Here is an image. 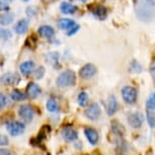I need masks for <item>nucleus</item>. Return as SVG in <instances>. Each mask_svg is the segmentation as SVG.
<instances>
[{
    "label": "nucleus",
    "instance_id": "nucleus-23",
    "mask_svg": "<svg viewBox=\"0 0 155 155\" xmlns=\"http://www.w3.org/2000/svg\"><path fill=\"white\" fill-rule=\"evenodd\" d=\"M46 107H47V110L50 113H57L59 110V106H58V102L55 98L53 97H50L48 101H47V104H46Z\"/></svg>",
    "mask_w": 155,
    "mask_h": 155
},
{
    "label": "nucleus",
    "instance_id": "nucleus-9",
    "mask_svg": "<svg viewBox=\"0 0 155 155\" xmlns=\"http://www.w3.org/2000/svg\"><path fill=\"white\" fill-rule=\"evenodd\" d=\"M63 139L65 140L67 143H71L74 142L78 139V132L75 130L74 128L70 127V126H66L62 129L61 131Z\"/></svg>",
    "mask_w": 155,
    "mask_h": 155
},
{
    "label": "nucleus",
    "instance_id": "nucleus-7",
    "mask_svg": "<svg viewBox=\"0 0 155 155\" xmlns=\"http://www.w3.org/2000/svg\"><path fill=\"white\" fill-rule=\"evenodd\" d=\"M145 117L141 112H133L128 115L127 121L128 124L131 128L133 129H139L142 127L143 123H144Z\"/></svg>",
    "mask_w": 155,
    "mask_h": 155
},
{
    "label": "nucleus",
    "instance_id": "nucleus-3",
    "mask_svg": "<svg viewBox=\"0 0 155 155\" xmlns=\"http://www.w3.org/2000/svg\"><path fill=\"white\" fill-rule=\"evenodd\" d=\"M51 133V128L48 125H44L43 128L40 130V132L38 133L37 137H34L30 140V144H31L35 147H39L41 149H43L44 151H46V147L44 145V141L47 139L48 137V134Z\"/></svg>",
    "mask_w": 155,
    "mask_h": 155
},
{
    "label": "nucleus",
    "instance_id": "nucleus-26",
    "mask_svg": "<svg viewBox=\"0 0 155 155\" xmlns=\"http://www.w3.org/2000/svg\"><path fill=\"white\" fill-rule=\"evenodd\" d=\"M58 58H59V55H58L57 52H51L46 56V60L50 65H52L53 67L58 66Z\"/></svg>",
    "mask_w": 155,
    "mask_h": 155
},
{
    "label": "nucleus",
    "instance_id": "nucleus-19",
    "mask_svg": "<svg viewBox=\"0 0 155 155\" xmlns=\"http://www.w3.org/2000/svg\"><path fill=\"white\" fill-rule=\"evenodd\" d=\"M60 10H61V12L64 14H74L77 12L78 7L74 4L69 3V2L63 1L62 3L60 4Z\"/></svg>",
    "mask_w": 155,
    "mask_h": 155
},
{
    "label": "nucleus",
    "instance_id": "nucleus-24",
    "mask_svg": "<svg viewBox=\"0 0 155 155\" xmlns=\"http://www.w3.org/2000/svg\"><path fill=\"white\" fill-rule=\"evenodd\" d=\"M13 19H14V14L11 12H8V11H5L4 13L1 14L0 22H1L2 25H8L13 21Z\"/></svg>",
    "mask_w": 155,
    "mask_h": 155
},
{
    "label": "nucleus",
    "instance_id": "nucleus-2",
    "mask_svg": "<svg viewBox=\"0 0 155 155\" xmlns=\"http://www.w3.org/2000/svg\"><path fill=\"white\" fill-rule=\"evenodd\" d=\"M76 83V74L73 70H64L58 75L56 84L59 87H70L74 86Z\"/></svg>",
    "mask_w": 155,
    "mask_h": 155
},
{
    "label": "nucleus",
    "instance_id": "nucleus-13",
    "mask_svg": "<svg viewBox=\"0 0 155 155\" xmlns=\"http://www.w3.org/2000/svg\"><path fill=\"white\" fill-rule=\"evenodd\" d=\"M119 110V102L115 95H110L107 102V114L110 117L114 116Z\"/></svg>",
    "mask_w": 155,
    "mask_h": 155
},
{
    "label": "nucleus",
    "instance_id": "nucleus-20",
    "mask_svg": "<svg viewBox=\"0 0 155 155\" xmlns=\"http://www.w3.org/2000/svg\"><path fill=\"white\" fill-rule=\"evenodd\" d=\"M35 68V63L33 61H25L19 65V71L23 76H28L33 72V69Z\"/></svg>",
    "mask_w": 155,
    "mask_h": 155
},
{
    "label": "nucleus",
    "instance_id": "nucleus-40",
    "mask_svg": "<svg viewBox=\"0 0 155 155\" xmlns=\"http://www.w3.org/2000/svg\"><path fill=\"white\" fill-rule=\"evenodd\" d=\"M80 1H81V2H86L87 0H80Z\"/></svg>",
    "mask_w": 155,
    "mask_h": 155
},
{
    "label": "nucleus",
    "instance_id": "nucleus-16",
    "mask_svg": "<svg viewBox=\"0 0 155 155\" xmlns=\"http://www.w3.org/2000/svg\"><path fill=\"white\" fill-rule=\"evenodd\" d=\"M91 13L98 20H104L107 16V9L104 5H96L92 8Z\"/></svg>",
    "mask_w": 155,
    "mask_h": 155
},
{
    "label": "nucleus",
    "instance_id": "nucleus-41",
    "mask_svg": "<svg viewBox=\"0 0 155 155\" xmlns=\"http://www.w3.org/2000/svg\"><path fill=\"white\" fill-rule=\"evenodd\" d=\"M46 1H49V2H52V1H54V0H46Z\"/></svg>",
    "mask_w": 155,
    "mask_h": 155
},
{
    "label": "nucleus",
    "instance_id": "nucleus-39",
    "mask_svg": "<svg viewBox=\"0 0 155 155\" xmlns=\"http://www.w3.org/2000/svg\"><path fill=\"white\" fill-rule=\"evenodd\" d=\"M2 1H5V2H11V1H13V0H2Z\"/></svg>",
    "mask_w": 155,
    "mask_h": 155
},
{
    "label": "nucleus",
    "instance_id": "nucleus-10",
    "mask_svg": "<svg viewBox=\"0 0 155 155\" xmlns=\"http://www.w3.org/2000/svg\"><path fill=\"white\" fill-rule=\"evenodd\" d=\"M19 77L13 72H6L1 76V83L5 86H13L18 84Z\"/></svg>",
    "mask_w": 155,
    "mask_h": 155
},
{
    "label": "nucleus",
    "instance_id": "nucleus-11",
    "mask_svg": "<svg viewBox=\"0 0 155 155\" xmlns=\"http://www.w3.org/2000/svg\"><path fill=\"white\" fill-rule=\"evenodd\" d=\"M95 73H96V67L91 63L85 64L79 70V76L82 79H89V78H91L95 75Z\"/></svg>",
    "mask_w": 155,
    "mask_h": 155
},
{
    "label": "nucleus",
    "instance_id": "nucleus-30",
    "mask_svg": "<svg viewBox=\"0 0 155 155\" xmlns=\"http://www.w3.org/2000/svg\"><path fill=\"white\" fill-rule=\"evenodd\" d=\"M45 72H46L45 67H43V66L38 67L34 72L35 78H36V79H42V78L44 77V75H45Z\"/></svg>",
    "mask_w": 155,
    "mask_h": 155
},
{
    "label": "nucleus",
    "instance_id": "nucleus-4",
    "mask_svg": "<svg viewBox=\"0 0 155 155\" xmlns=\"http://www.w3.org/2000/svg\"><path fill=\"white\" fill-rule=\"evenodd\" d=\"M25 123H22L20 121H8L5 123V128H6L7 132L11 136L17 137L20 136L21 134L25 133Z\"/></svg>",
    "mask_w": 155,
    "mask_h": 155
},
{
    "label": "nucleus",
    "instance_id": "nucleus-38",
    "mask_svg": "<svg viewBox=\"0 0 155 155\" xmlns=\"http://www.w3.org/2000/svg\"><path fill=\"white\" fill-rule=\"evenodd\" d=\"M74 146H75V148H77V149H81V148H82V143H81L80 141H79V142H75Z\"/></svg>",
    "mask_w": 155,
    "mask_h": 155
},
{
    "label": "nucleus",
    "instance_id": "nucleus-17",
    "mask_svg": "<svg viewBox=\"0 0 155 155\" xmlns=\"http://www.w3.org/2000/svg\"><path fill=\"white\" fill-rule=\"evenodd\" d=\"M28 25H30V20L27 18L20 19L19 21L16 22V25H14V31L17 35H23L27 33L28 28Z\"/></svg>",
    "mask_w": 155,
    "mask_h": 155
},
{
    "label": "nucleus",
    "instance_id": "nucleus-36",
    "mask_svg": "<svg viewBox=\"0 0 155 155\" xmlns=\"http://www.w3.org/2000/svg\"><path fill=\"white\" fill-rule=\"evenodd\" d=\"M35 10V8L34 7H28V9H27V14L28 16H33L34 14H35V12L36 11H34Z\"/></svg>",
    "mask_w": 155,
    "mask_h": 155
},
{
    "label": "nucleus",
    "instance_id": "nucleus-25",
    "mask_svg": "<svg viewBox=\"0 0 155 155\" xmlns=\"http://www.w3.org/2000/svg\"><path fill=\"white\" fill-rule=\"evenodd\" d=\"M143 71V67L140 64L138 61L133 60L132 62L129 65V72L130 73H134V74H138V73H141Z\"/></svg>",
    "mask_w": 155,
    "mask_h": 155
},
{
    "label": "nucleus",
    "instance_id": "nucleus-32",
    "mask_svg": "<svg viewBox=\"0 0 155 155\" xmlns=\"http://www.w3.org/2000/svg\"><path fill=\"white\" fill-rule=\"evenodd\" d=\"M79 28H80L79 25H75L74 27H72L71 28H69V30L66 31V35H67L68 37H71V36H73L74 34L77 33V31H79Z\"/></svg>",
    "mask_w": 155,
    "mask_h": 155
},
{
    "label": "nucleus",
    "instance_id": "nucleus-18",
    "mask_svg": "<svg viewBox=\"0 0 155 155\" xmlns=\"http://www.w3.org/2000/svg\"><path fill=\"white\" fill-rule=\"evenodd\" d=\"M38 34L42 38H46V39H51L54 37L55 31L51 25H42L38 30Z\"/></svg>",
    "mask_w": 155,
    "mask_h": 155
},
{
    "label": "nucleus",
    "instance_id": "nucleus-22",
    "mask_svg": "<svg viewBox=\"0 0 155 155\" xmlns=\"http://www.w3.org/2000/svg\"><path fill=\"white\" fill-rule=\"evenodd\" d=\"M27 97H28L27 93H23L22 91H20L18 89H14L10 93V98L12 99L13 101H25Z\"/></svg>",
    "mask_w": 155,
    "mask_h": 155
},
{
    "label": "nucleus",
    "instance_id": "nucleus-6",
    "mask_svg": "<svg viewBox=\"0 0 155 155\" xmlns=\"http://www.w3.org/2000/svg\"><path fill=\"white\" fill-rule=\"evenodd\" d=\"M18 116L22 120L23 123L25 124H30L33 122L35 117V110L33 107L30 104H22L18 107Z\"/></svg>",
    "mask_w": 155,
    "mask_h": 155
},
{
    "label": "nucleus",
    "instance_id": "nucleus-8",
    "mask_svg": "<svg viewBox=\"0 0 155 155\" xmlns=\"http://www.w3.org/2000/svg\"><path fill=\"white\" fill-rule=\"evenodd\" d=\"M101 109L99 107V104H96V102L90 104L87 107V109L84 110V116L88 120H90V121H96L101 117Z\"/></svg>",
    "mask_w": 155,
    "mask_h": 155
},
{
    "label": "nucleus",
    "instance_id": "nucleus-5",
    "mask_svg": "<svg viewBox=\"0 0 155 155\" xmlns=\"http://www.w3.org/2000/svg\"><path fill=\"white\" fill-rule=\"evenodd\" d=\"M121 93H122L123 99H124V101L127 104H136L138 93H137L136 88H134L133 86H130V85L124 86L122 88V90H121Z\"/></svg>",
    "mask_w": 155,
    "mask_h": 155
},
{
    "label": "nucleus",
    "instance_id": "nucleus-42",
    "mask_svg": "<svg viewBox=\"0 0 155 155\" xmlns=\"http://www.w3.org/2000/svg\"><path fill=\"white\" fill-rule=\"evenodd\" d=\"M23 1H25V2H28V0H23Z\"/></svg>",
    "mask_w": 155,
    "mask_h": 155
},
{
    "label": "nucleus",
    "instance_id": "nucleus-1",
    "mask_svg": "<svg viewBox=\"0 0 155 155\" xmlns=\"http://www.w3.org/2000/svg\"><path fill=\"white\" fill-rule=\"evenodd\" d=\"M134 9L140 21L152 22L155 20V0H136Z\"/></svg>",
    "mask_w": 155,
    "mask_h": 155
},
{
    "label": "nucleus",
    "instance_id": "nucleus-33",
    "mask_svg": "<svg viewBox=\"0 0 155 155\" xmlns=\"http://www.w3.org/2000/svg\"><path fill=\"white\" fill-rule=\"evenodd\" d=\"M9 143V140H8V137L6 135H1L0 136V144L1 146H6Z\"/></svg>",
    "mask_w": 155,
    "mask_h": 155
},
{
    "label": "nucleus",
    "instance_id": "nucleus-28",
    "mask_svg": "<svg viewBox=\"0 0 155 155\" xmlns=\"http://www.w3.org/2000/svg\"><path fill=\"white\" fill-rule=\"evenodd\" d=\"M87 101H88V94L85 91H82L78 94L77 97V102L80 107H85L87 104Z\"/></svg>",
    "mask_w": 155,
    "mask_h": 155
},
{
    "label": "nucleus",
    "instance_id": "nucleus-31",
    "mask_svg": "<svg viewBox=\"0 0 155 155\" xmlns=\"http://www.w3.org/2000/svg\"><path fill=\"white\" fill-rule=\"evenodd\" d=\"M11 37H12V35H11L9 30H7V28H1V38L2 39L7 41V40H9Z\"/></svg>",
    "mask_w": 155,
    "mask_h": 155
},
{
    "label": "nucleus",
    "instance_id": "nucleus-14",
    "mask_svg": "<svg viewBox=\"0 0 155 155\" xmlns=\"http://www.w3.org/2000/svg\"><path fill=\"white\" fill-rule=\"evenodd\" d=\"M110 130H112V133L117 138H123L126 133L124 126L117 120H114V121L110 122Z\"/></svg>",
    "mask_w": 155,
    "mask_h": 155
},
{
    "label": "nucleus",
    "instance_id": "nucleus-29",
    "mask_svg": "<svg viewBox=\"0 0 155 155\" xmlns=\"http://www.w3.org/2000/svg\"><path fill=\"white\" fill-rule=\"evenodd\" d=\"M146 119L150 128H155V112L146 110Z\"/></svg>",
    "mask_w": 155,
    "mask_h": 155
},
{
    "label": "nucleus",
    "instance_id": "nucleus-15",
    "mask_svg": "<svg viewBox=\"0 0 155 155\" xmlns=\"http://www.w3.org/2000/svg\"><path fill=\"white\" fill-rule=\"evenodd\" d=\"M25 92H27V95L28 96V97L35 99V98H37L38 96L41 94V92H42V89H41V87L38 85L37 83L30 82V83L28 84V86H27Z\"/></svg>",
    "mask_w": 155,
    "mask_h": 155
},
{
    "label": "nucleus",
    "instance_id": "nucleus-21",
    "mask_svg": "<svg viewBox=\"0 0 155 155\" xmlns=\"http://www.w3.org/2000/svg\"><path fill=\"white\" fill-rule=\"evenodd\" d=\"M76 25L74 20L69 19V18H62L58 21V28L62 31H68L69 28H71L72 27H74Z\"/></svg>",
    "mask_w": 155,
    "mask_h": 155
},
{
    "label": "nucleus",
    "instance_id": "nucleus-27",
    "mask_svg": "<svg viewBox=\"0 0 155 155\" xmlns=\"http://www.w3.org/2000/svg\"><path fill=\"white\" fill-rule=\"evenodd\" d=\"M146 110L155 112V91L152 92L146 101Z\"/></svg>",
    "mask_w": 155,
    "mask_h": 155
},
{
    "label": "nucleus",
    "instance_id": "nucleus-37",
    "mask_svg": "<svg viewBox=\"0 0 155 155\" xmlns=\"http://www.w3.org/2000/svg\"><path fill=\"white\" fill-rule=\"evenodd\" d=\"M0 155H13L11 152H9L8 150H6V149H3L2 148L1 150H0Z\"/></svg>",
    "mask_w": 155,
    "mask_h": 155
},
{
    "label": "nucleus",
    "instance_id": "nucleus-12",
    "mask_svg": "<svg viewBox=\"0 0 155 155\" xmlns=\"http://www.w3.org/2000/svg\"><path fill=\"white\" fill-rule=\"evenodd\" d=\"M84 135H85L87 141L89 142L90 145H96L98 143L99 135L95 129L90 128V127L84 128Z\"/></svg>",
    "mask_w": 155,
    "mask_h": 155
},
{
    "label": "nucleus",
    "instance_id": "nucleus-35",
    "mask_svg": "<svg viewBox=\"0 0 155 155\" xmlns=\"http://www.w3.org/2000/svg\"><path fill=\"white\" fill-rule=\"evenodd\" d=\"M149 71H150V75H151V77H152V79L155 81V62H153L150 65Z\"/></svg>",
    "mask_w": 155,
    "mask_h": 155
},
{
    "label": "nucleus",
    "instance_id": "nucleus-34",
    "mask_svg": "<svg viewBox=\"0 0 155 155\" xmlns=\"http://www.w3.org/2000/svg\"><path fill=\"white\" fill-rule=\"evenodd\" d=\"M6 104H7V99L4 96L3 93H1V94H0V107L3 109V107L6 106Z\"/></svg>",
    "mask_w": 155,
    "mask_h": 155
}]
</instances>
